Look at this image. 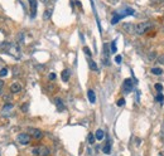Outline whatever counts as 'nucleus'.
Segmentation results:
<instances>
[{"label":"nucleus","instance_id":"c756f323","mask_svg":"<svg viewBox=\"0 0 164 156\" xmlns=\"http://www.w3.org/2000/svg\"><path fill=\"white\" fill-rule=\"evenodd\" d=\"M158 62L162 63V64H164V54H162V55L158 57Z\"/></svg>","mask_w":164,"mask_h":156},{"label":"nucleus","instance_id":"5701e85b","mask_svg":"<svg viewBox=\"0 0 164 156\" xmlns=\"http://www.w3.org/2000/svg\"><path fill=\"white\" fill-rule=\"evenodd\" d=\"M5 76H8V68H3L0 71V77H5Z\"/></svg>","mask_w":164,"mask_h":156},{"label":"nucleus","instance_id":"412c9836","mask_svg":"<svg viewBox=\"0 0 164 156\" xmlns=\"http://www.w3.org/2000/svg\"><path fill=\"white\" fill-rule=\"evenodd\" d=\"M163 100H164V97H163V94L161 93V92H159V94H158V96L157 97H155V101H157L158 102V103H163Z\"/></svg>","mask_w":164,"mask_h":156},{"label":"nucleus","instance_id":"39448f33","mask_svg":"<svg viewBox=\"0 0 164 156\" xmlns=\"http://www.w3.org/2000/svg\"><path fill=\"white\" fill-rule=\"evenodd\" d=\"M22 89H23V87H22V85L19 82H14L13 85L10 86V92L11 93H19Z\"/></svg>","mask_w":164,"mask_h":156},{"label":"nucleus","instance_id":"9d476101","mask_svg":"<svg viewBox=\"0 0 164 156\" xmlns=\"http://www.w3.org/2000/svg\"><path fill=\"white\" fill-rule=\"evenodd\" d=\"M123 28L125 29V32H128V33H133L134 32V29H135V26L131 24V23H125V24L123 25Z\"/></svg>","mask_w":164,"mask_h":156},{"label":"nucleus","instance_id":"6e6552de","mask_svg":"<svg viewBox=\"0 0 164 156\" xmlns=\"http://www.w3.org/2000/svg\"><path fill=\"white\" fill-rule=\"evenodd\" d=\"M13 108H14L13 103H5V105H4V107H3V110H1V113H3V115H8V113L11 112V110H13Z\"/></svg>","mask_w":164,"mask_h":156},{"label":"nucleus","instance_id":"393cba45","mask_svg":"<svg viewBox=\"0 0 164 156\" xmlns=\"http://www.w3.org/2000/svg\"><path fill=\"white\" fill-rule=\"evenodd\" d=\"M95 140H96V139H95V135L90 134V135H89V142H90V144H94Z\"/></svg>","mask_w":164,"mask_h":156},{"label":"nucleus","instance_id":"7c9ffc66","mask_svg":"<svg viewBox=\"0 0 164 156\" xmlns=\"http://www.w3.org/2000/svg\"><path fill=\"white\" fill-rule=\"evenodd\" d=\"M49 79H51V81L56 79V74H54V73H51V74H49Z\"/></svg>","mask_w":164,"mask_h":156},{"label":"nucleus","instance_id":"4be33fe9","mask_svg":"<svg viewBox=\"0 0 164 156\" xmlns=\"http://www.w3.org/2000/svg\"><path fill=\"white\" fill-rule=\"evenodd\" d=\"M116 51H117V49H116V42L114 40L111 43V51H110V52H111V53H116Z\"/></svg>","mask_w":164,"mask_h":156},{"label":"nucleus","instance_id":"9b49d317","mask_svg":"<svg viewBox=\"0 0 164 156\" xmlns=\"http://www.w3.org/2000/svg\"><path fill=\"white\" fill-rule=\"evenodd\" d=\"M87 96H89V100H90L91 103H95V102H96V94H95V92H94L92 89H89Z\"/></svg>","mask_w":164,"mask_h":156},{"label":"nucleus","instance_id":"cd10ccee","mask_svg":"<svg viewBox=\"0 0 164 156\" xmlns=\"http://www.w3.org/2000/svg\"><path fill=\"white\" fill-rule=\"evenodd\" d=\"M121 60H123V57H121V55H116V57H115V62H116L117 64H120Z\"/></svg>","mask_w":164,"mask_h":156},{"label":"nucleus","instance_id":"20e7f679","mask_svg":"<svg viewBox=\"0 0 164 156\" xmlns=\"http://www.w3.org/2000/svg\"><path fill=\"white\" fill-rule=\"evenodd\" d=\"M123 91H124V93H130L133 91V81L130 78H128V79H125V81H124Z\"/></svg>","mask_w":164,"mask_h":156},{"label":"nucleus","instance_id":"e433bc0d","mask_svg":"<svg viewBox=\"0 0 164 156\" xmlns=\"http://www.w3.org/2000/svg\"><path fill=\"white\" fill-rule=\"evenodd\" d=\"M0 19H1V18H0Z\"/></svg>","mask_w":164,"mask_h":156},{"label":"nucleus","instance_id":"473e14b6","mask_svg":"<svg viewBox=\"0 0 164 156\" xmlns=\"http://www.w3.org/2000/svg\"><path fill=\"white\" fill-rule=\"evenodd\" d=\"M3 86H4V82L0 79V88H3Z\"/></svg>","mask_w":164,"mask_h":156},{"label":"nucleus","instance_id":"7ed1b4c3","mask_svg":"<svg viewBox=\"0 0 164 156\" xmlns=\"http://www.w3.org/2000/svg\"><path fill=\"white\" fill-rule=\"evenodd\" d=\"M28 134L30 135V137L36 139V140H40L42 137H43V132H42L40 130H38V128H29Z\"/></svg>","mask_w":164,"mask_h":156},{"label":"nucleus","instance_id":"a211bd4d","mask_svg":"<svg viewBox=\"0 0 164 156\" xmlns=\"http://www.w3.org/2000/svg\"><path fill=\"white\" fill-rule=\"evenodd\" d=\"M121 18H123V15H121V14H116V15H114V18H112V20H111V24H116V23L119 21Z\"/></svg>","mask_w":164,"mask_h":156},{"label":"nucleus","instance_id":"f03ea898","mask_svg":"<svg viewBox=\"0 0 164 156\" xmlns=\"http://www.w3.org/2000/svg\"><path fill=\"white\" fill-rule=\"evenodd\" d=\"M17 140L20 145H29L30 141H32V137H30L29 134H19Z\"/></svg>","mask_w":164,"mask_h":156},{"label":"nucleus","instance_id":"aec40b11","mask_svg":"<svg viewBox=\"0 0 164 156\" xmlns=\"http://www.w3.org/2000/svg\"><path fill=\"white\" fill-rule=\"evenodd\" d=\"M51 14H52L51 9H48L47 11H44V14H43V19H44V20H48V19L51 18Z\"/></svg>","mask_w":164,"mask_h":156},{"label":"nucleus","instance_id":"423d86ee","mask_svg":"<svg viewBox=\"0 0 164 156\" xmlns=\"http://www.w3.org/2000/svg\"><path fill=\"white\" fill-rule=\"evenodd\" d=\"M30 4V17L34 18L37 14V0H29Z\"/></svg>","mask_w":164,"mask_h":156},{"label":"nucleus","instance_id":"bb28decb","mask_svg":"<svg viewBox=\"0 0 164 156\" xmlns=\"http://www.w3.org/2000/svg\"><path fill=\"white\" fill-rule=\"evenodd\" d=\"M83 52H85V54H86V55H89L90 58H91V52H90V48L85 47V48H83Z\"/></svg>","mask_w":164,"mask_h":156},{"label":"nucleus","instance_id":"0eeeda50","mask_svg":"<svg viewBox=\"0 0 164 156\" xmlns=\"http://www.w3.org/2000/svg\"><path fill=\"white\" fill-rule=\"evenodd\" d=\"M109 54H110L109 45L105 44L104 45V64H105V66H109V64H110V62H109Z\"/></svg>","mask_w":164,"mask_h":156},{"label":"nucleus","instance_id":"1a4fd4ad","mask_svg":"<svg viewBox=\"0 0 164 156\" xmlns=\"http://www.w3.org/2000/svg\"><path fill=\"white\" fill-rule=\"evenodd\" d=\"M39 156H49V149L45 146H39Z\"/></svg>","mask_w":164,"mask_h":156},{"label":"nucleus","instance_id":"72a5a7b5","mask_svg":"<svg viewBox=\"0 0 164 156\" xmlns=\"http://www.w3.org/2000/svg\"><path fill=\"white\" fill-rule=\"evenodd\" d=\"M159 156H164V151H162V153L159 154Z\"/></svg>","mask_w":164,"mask_h":156},{"label":"nucleus","instance_id":"f3484780","mask_svg":"<svg viewBox=\"0 0 164 156\" xmlns=\"http://www.w3.org/2000/svg\"><path fill=\"white\" fill-rule=\"evenodd\" d=\"M3 100L5 103H10V102L13 101V96H11V94H3Z\"/></svg>","mask_w":164,"mask_h":156},{"label":"nucleus","instance_id":"f704fd0d","mask_svg":"<svg viewBox=\"0 0 164 156\" xmlns=\"http://www.w3.org/2000/svg\"><path fill=\"white\" fill-rule=\"evenodd\" d=\"M158 3H164V0H157Z\"/></svg>","mask_w":164,"mask_h":156},{"label":"nucleus","instance_id":"f257e3e1","mask_svg":"<svg viewBox=\"0 0 164 156\" xmlns=\"http://www.w3.org/2000/svg\"><path fill=\"white\" fill-rule=\"evenodd\" d=\"M150 28H151V24L145 21V23H139V24H136L134 30L136 32V34H140V35H142V34H145Z\"/></svg>","mask_w":164,"mask_h":156},{"label":"nucleus","instance_id":"b1692460","mask_svg":"<svg viewBox=\"0 0 164 156\" xmlns=\"http://www.w3.org/2000/svg\"><path fill=\"white\" fill-rule=\"evenodd\" d=\"M154 87H155V89H157L158 92H162V91H163V86L161 85V83H157Z\"/></svg>","mask_w":164,"mask_h":156},{"label":"nucleus","instance_id":"a878e982","mask_svg":"<svg viewBox=\"0 0 164 156\" xmlns=\"http://www.w3.org/2000/svg\"><path fill=\"white\" fill-rule=\"evenodd\" d=\"M32 154L34 156H39V149H38V147H34V149L32 150Z\"/></svg>","mask_w":164,"mask_h":156},{"label":"nucleus","instance_id":"2f4dec72","mask_svg":"<svg viewBox=\"0 0 164 156\" xmlns=\"http://www.w3.org/2000/svg\"><path fill=\"white\" fill-rule=\"evenodd\" d=\"M27 108H28V105H23V106H22L23 112H27Z\"/></svg>","mask_w":164,"mask_h":156},{"label":"nucleus","instance_id":"4468645a","mask_svg":"<svg viewBox=\"0 0 164 156\" xmlns=\"http://www.w3.org/2000/svg\"><path fill=\"white\" fill-rule=\"evenodd\" d=\"M89 66H90V69L91 71H95L96 72L98 68H97V64L95 63V60H92V59H89Z\"/></svg>","mask_w":164,"mask_h":156},{"label":"nucleus","instance_id":"6ab92c4d","mask_svg":"<svg viewBox=\"0 0 164 156\" xmlns=\"http://www.w3.org/2000/svg\"><path fill=\"white\" fill-rule=\"evenodd\" d=\"M104 153L107 154V155L111 153V144H110V142H107V144H106V145L104 146Z\"/></svg>","mask_w":164,"mask_h":156},{"label":"nucleus","instance_id":"dca6fc26","mask_svg":"<svg viewBox=\"0 0 164 156\" xmlns=\"http://www.w3.org/2000/svg\"><path fill=\"white\" fill-rule=\"evenodd\" d=\"M68 79H70V71H68V69H64V71L62 72V81L67 82Z\"/></svg>","mask_w":164,"mask_h":156},{"label":"nucleus","instance_id":"c9c22d12","mask_svg":"<svg viewBox=\"0 0 164 156\" xmlns=\"http://www.w3.org/2000/svg\"><path fill=\"white\" fill-rule=\"evenodd\" d=\"M0 94H3V88H0Z\"/></svg>","mask_w":164,"mask_h":156},{"label":"nucleus","instance_id":"ddd939ff","mask_svg":"<svg viewBox=\"0 0 164 156\" xmlns=\"http://www.w3.org/2000/svg\"><path fill=\"white\" fill-rule=\"evenodd\" d=\"M54 103H56L57 108H58L59 111H63V110H64V105H63V102H62V100H61V98H56V100H54Z\"/></svg>","mask_w":164,"mask_h":156},{"label":"nucleus","instance_id":"f8f14e48","mask_svg":"<svg viewBox=\"0 0 164 156\" xmlns=\"http://www.w3.org/2000/svg\"><path fill=\"white\" fill-rule=\"evenodd\" d=\"M105 137V132L102 131V130H100V128H98V130L96 131V134H95V139L96 140H98V141H101L102 139Z\"/></svg>","mask_w":164,"mask_h":156},{"label":"nucleus","instance_id":"2eb2a0df","mask_svg":"<svg viewBox=\"0 0 164 156\" xmlns=\"http://www.w3.org/2000/svg\"><path fill=\"white\" fill-rule=\"evenodd\" d=\"M150 72L153 74H155V76H161L163 73V69H162V68H159V67H154V68H151Z\"/></svg>","mask_w":164,"mask_h":156},{"label":"nucleus","instance_id":"c85d7f7f","mask_svg":"<svg viewBox=\"0 0 164 156\" xmlns=\"http://www.w3.org/2000/svg\"><path fill=\"white\" fill-rule=\"evenodd\" d=\"M124 105H125V100H124V98H120V100L117 101V106L121 107V106H124Z\"/></svg>","mask_w":164,"mask_h":156}]
</instances>
